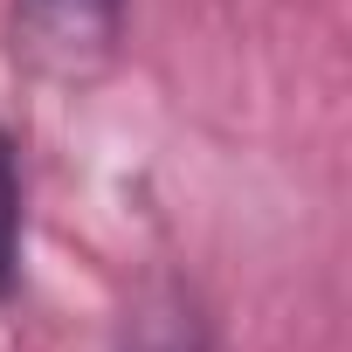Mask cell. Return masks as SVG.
Returning a JSON list of instances; mask_svg holds the SVG:
<instances>
[{"label": "cell", "mask_w": 352, "mask_h": 352, "mask_svg": "<svg viewBox=\"0 0 352 352\" xmlns=\"http://www.w3.org/2000/svg\"><path fill=\"white\" fill-rule=\"evenodd\" d=\"M21 249H28V180H21V152L0 124V311L21 290Z\"/></svg>", "instance_id": "obj_3"}, {"label": "cell", "mask_w": 352, "mask_h": 352, "mask_svg": "<svg viewBox=\"0 0 352 352\" xmlns=\"http://www.w3.org/2000/svg\"><path fill=\"white\" fill-rule=\"evenodd\" d=\"M131 0H8L14 69L49 90H90L124 56Z\"/></svg>", "instance_id": "obj_1"}, {"label": "cell", "mask_w": 352, "mask_h": 352, "mask_svg": "<svg viewBox=\"0 0 352 352\" xmlns=\"http://www.w3.org/2000/svg\"><path fill=\"white\" fill-rule=\"evenodd\" d=\"M118 352H221V338L180 270H145L118 311Z\"/></svg>", "instance_id": "obj_2"}]
</instances>
